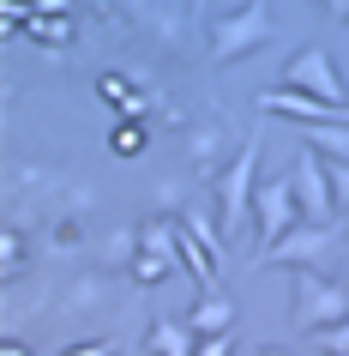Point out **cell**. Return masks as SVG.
Wrapping results in <instances>:
<instances>
[{
	"instance_id": "obj_1",
	"label": "cell",
	"mask_w": 349,
	"mask_h": 356,
	"mask_svg": "<svg viewBox=\"0 0 349 356\" xmlns=\"http://www.w3.org/2000/svg\"><path fill=\"white\" fill-rule=\"evenodd\" d=\"M343 320H349V284H331L325 272H289V326L313 338Z\"/></svg>"
},
{
	"instance_id": "obj_2",
	"label": "cell",
	"mask_w": 349,
	"mask_h": 356,
	"mask_svg": "<svg viewBox=\"0 0 349 356\" xmlns=\"http://www.w3.org/2000/svg\"><path fill=\"white\" fill-rule=\"evenodd\" d=\"M271 37H277L271 31V6H265V0H247L241 13H229V19L211 24V60H217V67H235V60L271 49Z\"/></svg>"
},
{
	"instance_id": "obj_3",
	"label": "cell",
	"mask_w": 349,
	"mask_h": 356,
	"mask_svg": "<svg viewBox=\"0 0 349 356\" xmlns=\"http://www.w3.org/2000/svg\"><path fill=\"white\" fill-rule=\"evenodd\" d=\"M253 200H259V139H247V145L235 151V163L217 175V224H223V236L247 229Z\"/></svg>"
},
{
	"instance_id": "obj_4",
	"label": "cell",
	"mask_w": 349,
	"mask_h": 356,
	"mask_svg": "<svg viewBox=\"0 0 349 356\" xmlns=\"http://www.w3.org/2000/svg\"><path fill=\"white\" fill-rule=\"evenodd\" d=\"M337 242H343V229H337V218L331 224H313V218H301V224L283 236V242L271 248V254H259L253 266H289V272H325V260L337 254Z\"/></svg>"
},
{
	"instance_id": "obj_5",
	"label": "cell",
	"mask_w": 349,
	"mask_h": 356,
	"mask_svg": "<svg viewBox=\"0 0 349 356\" xmlns=\"http://www.w3.org/2000/svg\"><path fill=\"white\" fill-rule=\"evenodd\" d=\"M253 224H259V254H271L295 224H301V200H295V175H271L259 181V200H253ZM253 254V260H259Z\"/></svg>"
},
{
	"instance_id": "obj_6",
	"label": "cell",
	"mask_w": 349,
	"mask_h": 356,
	"mask_svg": "<svg viewBox=\"0 0 349 356\" xmlns=\"http://www.w3.org/2000/svg\"><path fill=\"white\" fill-rule=\"evenodd\" d=\"M289 175H295V200H301V218H313V224H331V218H343V211H337V193H331V163H325V157H319L313 145L295 151Z\"/></svg>"
},
{
	"instance_id": "obj_7",
	"label": "cell",
	"mask_w": 349,
	"mask_h": 356,
	"mask_svg": "<svg viewBox=\"0 0 349 356\" xmlns=\"http://www.w3.org/2000/svg\"><path fill=\"white\" fill-rule=\"evenodd\" d=\"M283 85H295V91H307V97H325V103H349L343 73H337L331 49H319V42H307V49L283 67Z\"/></svg>"
},
{
	"instance_id": "obj_8",
	"label": "cell",
	"mask_w": 349,
	"mask_h": 356,
	"mask_svg": "<svg viewBox=\"0 0 349 356\" xmlns=\"http://www.w3.org/2000/svg\"><path fill=\"white\" fill-rule=\"evenodd\" d=\"M181 266V224H139V260H133V278L139 284H163L175 278Z\"/></svg>"
},
{
	"instance_id": "obj_9",
	"label": "cell",
	"mask_w": 349,
	"mask_h": 356,
	"mask_svg": "<svg viewBox=\"0 0 349 356\" xmlns=\"http://www.w3.org/2000/svg\"><path fill=\"white\" fill-rule=\"evenodd\" d=\"M259 109L283 115V121H295V127H325V121H343V127H349V103H325V97L295 91V85H283V91H259Z\"/></svg>"
},
{
	"instance_id": "obj_10",
	"label": "cell",
	"mask_w": 349,
	"mask_h": 356,
	"mask_svg": "<svg viewBox=\"0 0 349 356\" xmlns=\"http://www.w3.org/2000/svg\"><path fill=\"white\" fill-rule=\"evenodd\" d=\"M235 320H241L235 296L211 284V290H205V296L193 302V314H187V326H193V332H199V338H211V332H235Z\"/></svg>"
},
{
	"instance_id": "obj_11",
	"label": "cell",
	"mask_w": 349,
	"mask_h": 356,
	"mask_svg": "<svg viewBox=\"0 0 349 356\" xmlns=\"http://www.w3.org/2000/svg\"><path fill=\"white\" fill-rule=\"evenodd\" d=\"M145 350L151 356H193V350H199V332L181 326V320H169V314H157V320H151V332H145Z\"/></svg>"
},
{
	"instance_id": "obj_12",
	"label": "cell",
	"mask_w": 349,
	"mask_h": 356,
	"mask_svg": "<svg viewBox=\"0 0 349 356\" xmlns=\"http://www.w3.org/2000/svg\"><path fill=\"white\" fill-rule=\"evenodd\" d=\"M181 266H187V278L199 284V290H211V284H217V254L205 248L199 229H187V224H181Z\"/></svg>"
},
{
	"instance_id": "obj_13",
	"label": "cell",
	"mask_w": 349,
	"mask_h": 356,
	"mask_svg": "<svg viewBox=\"0 0 349 356\" xmlns=\"http://www.w3.org/2000/svg\"><path fill=\"white\" fill-rule=\"evenodd\" d=\"M301 133V145H313L325 163H349V127L343 121H325V127H295Z\"/></svg>"
},
{
	"instance_id": "obj_14",
	"label": "cell",
	"mask_w": 349,
	"mask_h": 356,
	"mask_svg": "<svg viewBox=\"0 0 349 356\" xmlns=\"http://www.w3.org/2000/svg\"><path fill=\"white\" fill-rule=\"evenodd\" d=\"M109 145H114V157H139V151H145V127H139V121H121Z\"/></svg>"
},
{
	"instance_id": "obj_15",
	"label": "cell",
	"mask_w": 349,
	"mask_h": 356,
	"mask_svg": "<svg viewBox=\"0 0 349 356\" xmlns=\"http://www.w3.org/2000/svg\"><path fill=\"white\" fill-rule=\"evenodd\" d=\"M103 97H109V103H121L127 115H139V97L127 91V79H121V73H103Z\"/></svg>"
},
{
	"instance_id": "obj_16",
	"label": "cell",
	"mask_w": 349,
	"mask_h": 356,
	"mask_svg": "<svg viewBox=\"0 0 349 356\" xmlns=\"http://www.w3.org/2000/svg\"><path fill=\"white\" fill-rule=\"evenodd\" d=\"M313 344H319L325 356H349V320H343V326H325V332H313Z\"/></svg>"
},
{
	"instance_id": "obj_17",
	"label": "cell",
	"mask_w": 349,
	"mask_h": 356,
	"mask_svg": "<svg viewBox=\"0 0 349 356\" xmlns=\"http://www.w3.org/2000/svg\"><path fill=\"white\" fill-rule=\"evenodd\" d=\"M31 37H42V42H67V37H73V19H67V13H60V19H49V24H31Z\"/></svg>"
},
{
	"instance_id": "obj_18",
	"label": "cell",
	"mask_w": 349,
	"mask_h": 356,
	"mask_svg": "<svg viewBox=\"0 0 349 356\" xmlns=\"http://www.w3.org/2000/svg\"><path fill=\"white\" fill-rule=\"evenodd\" d=\"M331 193H337V211L349 218V163H331Z\"/></svg>"
},
{
	"instance_id": "obj_19",
	"label": "cell",
	"mask_w": 349,
	"mask_h": 356,
	"mask_svg": "<svg viewBox=\"0 0 349 356\" xmlns=\"http://www.w3.org/2000/svg\"><path fill=\"white\" fill-rule=\"evenodd\" d=\"M229 344H235V332H211V338H199L193 356H229Z\"/></svg>"
},
{
	"instance_id": "obj_20",
	"label": "cell",
	"mask_w": 349,
	"mask_h": 356,
	"mask_svg": "<svg viewBox=\"0 0 349 356\" xmlns=\"http://www.w3.org/2000/svg\"><path fill=\"white\" fill-rule=\"evenodd\" d=\"M319 6L331 13V24H349V0H319Z\"/></svg>"
},
{
	"instance_id": "obj_21",
	"label": "cell",
	"mask_w": 349,
	"mask_h": 356,
	"mask_svg": "<svg viewBox=\"0 0 349 356\" xmlns=\"http://www.w3.org/2000/svg\"><path fill=\"white\" fill-rule=\"evenodd\" d=\"M67 356H109V344H73Z\"/></svg>"
},
{
	"instance_id": "obj_22",
	"label": "cell",
	"mask_w": 349,
	"mask_h": 356,
	"mask_svg": "<svg viewBox=\"0 0 349 356\" xmlns=\"http://www.w3.org/2000/svg\"><path fill=\"white\" fill-rule=\"evenodd\" d=\"M0 356H31V350H24L19 338H6V344H0Z\"/></svg>"
},
{
	"instance_id": "obj_23",
	"label": "cell",
	"mask_w": 349,
	"mask_h": 356,
	"mask_svg": "<svg viewBox=\"0 0 349 356\" xmlns=\"http://www.w3.org/2000/svg\"><path fill=\"white\" fill-rule=\"evenodd\" d=\"M253 356H295V350H283V344H265V350H253Z\"/></svg>"
}]
</instances>
